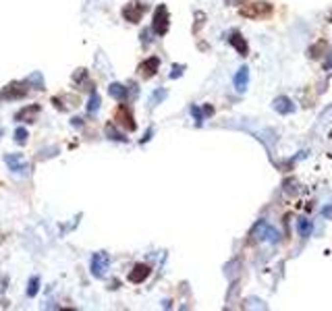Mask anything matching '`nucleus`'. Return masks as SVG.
Masks as SVG:
<instances>
[{
  "label": "nucleus",
  "instance_id": "14",
  "mask_svg": "<svg viewBox=\"0 0 332 311\" xmlns=\"http://www.w3.org/2000/svg\"><path fill=\"white\" fill-rule=\"evenodd\" d=\"M274 108H276L278 112H283V114H289V112L295 110V106L291 104L289 98H278V100H274Z\"/></svg>",
  "mask_w": 332,
  "mask_h": 311
},
{
  "label": "nucleus",
  "instance_id": "1",
  "mask_svg": "<svg viewBox=\"0 0 332 311\" xmlns=\"http://www.w3.org/2000/svg\"><path fill=\"white\" fill-rule=\"evenodd\" d=\"M168 27H170V23H168V8H166V4H160L154 11L152 31L156 33V36H166V33H168Z\"/></svg>",
  "mask_w": 332,
  "mask_h": 311
},
{
  "label": "nucleus",
  "instance_id": "16",
  "mask_svg": "<svg viewBox=\"0 0 332 311\" xmlns=\"http://www.w3.org/2000/svg\"><path fill=\"white\" fill-rule=\"evenodd\" d=\"M100 110V96L95 91H92V98H90V104H87V112L90 114H95V112Z\"/></svg>",
  "mask_w": 332,
  "mask_h": 311
},
{
  "label": "nucleus",
  "instance_id": "2",
  "mask_svg": "<svg viewBox=\"0 0 332 311\" xmlns=\"http://www.w3.org/2000/svg\"><path fill=\"white\" fill-rule=\"evenodd\" d=\"M272 13V6L268 2H249L241 8L243 17H249V19H261V17H268Z\"/></svg>",
  "mask_w": 332,
  "mask_h": 311
},
{
  "label": "nucleus",
  "instance_id": "8",
  "mask_svg": "<svg viewBox=\"0 0 332 311\" xmlns=\"http://www.w3.org/2000/svg\"><path fill=\"white\" fill-rule=\"evenodd\" d=\"M152 274V270H150V266H145V264H137L133 270H131V274H129V280L133 282V284H142L143 280H147V276Z\"/></svg>",
  "mask_w": 332,
  "mask_h": 311
},
{
  "label": "nucleus",
  "instance_id": "20",
  "mask_svg": "<svg viewBox=\"0 0 332 311\" xmlns=\"http://www.w3.org/2000/svg\"><path fill=\"white\" fill-rule=\"evenodd\" d=\"M38 289H40V278H38V276H31L29 287H27V297H36V295H38Z\"/></svg>",
  "mask_w": 332,
  "mask_h": 311
},
{
  "label": "nucleus",
  "instance_id": "18",
  "mask_svg": "<svg viewBox=\"0 0 332 311\" xmlns=\"http://www.w3.org/2000/svg\"><path fill=\"white\" fill-rule=\"evenodd\" d=\"M27 137H29V133H27V129H25V127H19V129H15V141L19 143V145L27 143Z\"/></svg>",
  "mask_w": 332,
  "mask_h": 311
},
{
  "label": "nucleus",
  "instance_id": "12",
  "mask_svg": "<svg viewBox=\"0 0 332 311\" xmlns=\"http://www.w3.org/2000/svg\"><path fill=\"white\" fill-rule=\"evenodd\" d=\"M229 42H231V44H233L235 48H237V52H239L241 56H245V54H247V42L243 40V36H241L239 31H235L233 36L229 38Z\"/></svg>",
  "mask_w": 332,
  "mask_h": 311
},
{
  "label": "nucleus",
  "instance_id": "6",
  "mask_svg": "<svg viewBox=\"0 0 332 311\" xmlns=\"http://www.w3.org/2000/svg\"><path fill=\"white\" fill-rule=\"evenodd\" d=\"M158 68H160V58L158 56H150L147 60H143V63L139 65L137 71H139V75H142L143 79H152Z\"/></svg>",
  "mask_w": 332,
  "mask_h": 311
},
{
  "label": "nucleus",
  "instance_id": "19",
  "mask_svg": "<svg viewBox=\"0 0 332 311\" xmlns=\"http://www.w3.org/2000/svg\"><path fill=\"white\" fill-rule=\"evenodd\" d=\"M297 228H299V235H301L303 239L311 235V222H309V220H299Z\"/></svg>",
  "mask_w": 332,
  "mask_h": 311
},
{
  "label": "nucleus",
  "instance_id": "10",
  "mask_svg": "<svg viewBox=\"0 0 332 311\" xmlns=\"http://www.w3.org/2000/svg\"><path fill=\"white\" fill-rule=\"evenodd\" d=\"M247 83H249V68L241 67L237 71V75H235V88H237V91H245Z\"/></svg>",
  "mask_w": 332,
  "mask_h": 311
},
{
  "label": "nucleus",
  "instance_id": "22",
  "mask_svg": "<svg viewBox=\"0 0 332 311\" xmlns=\"http://www.w3.org/2000/svg\"><path fill=\"white\" fill-rule=\"evenodd\" d=\"M183 68H185V67H183V65H174L172 67V73H170V79H177V77H181V73H183Z\"/></svg>",
  "mask_w": 332,
  "mask_h": 311
},
{
  "label": "nucleus",
  "instance_id": "7",
  "mask_svg": "<svg viewBox=\"0 0 332 311\" xmlns=\"http://www.w3.org/2000/svg\"><path fill=\"white\" fill-rule=\"evenodd\" d=\"M4 162L13 172H25L27 170V160H25L21 154H6Z\"/></svg>",
  "mask_w": 332,
  "mask_h": 311
},
{
  "label": "nucleus",
  "instance_id": "17",
  "mask_svg": "<svg viewBox=\"0 0 332 311\" xmlns=\"http://www.w3.org/2000/svg\"><path fill=\"white\" fill-rule=\"evenodd\" d=\"M106 135H108V139H115V141H127V137L125 135H120L117 129H115V125H106Z\"/></svg>",
  "mask_w": 332,
  "mask_h": 311
},
{
  "label": "nucleus",
  "instance_id": "13",
  "mask_svg": "<svg viewBox=\"0 0 332 311\" xmlns=\"http://www.w3.org/2000/svg\"><path fill=\"white\" fill-rule=\"evenodd\" d=\"M260 228H261V239H264V241H270V243H276V241H278V230H274L270 224L261 222Z\"/></svg>",
  "mask_w": 332,
  "mask_h": 311
},
{
  "label": "nucleus",
  "instance_id": "4",
  "mask_svg": "<svg viewBox=\"0 0 332 311\" xmlns=\"http://www.w3.org/2000/svg\"><path fill=\"white\" fill-rule=\"evenodd\" d=\"M115 120H117V123H119L120 127H123V129H127L129 133H131V131H135V129H137L135 120H133V114H131V110L125 106V104H123V106H119V108H117V112H115Z\"/></svg>",
  "mask_w": 332,
  "mask_h": 311
},
{
  "label": "nucleus",
  "instance_id": "11",
  "mask_svg": "<svg viewBox=\"0 0 332 311\" xmlns=\"http://www.w3.org/2000/svg\"><path fill=\"white\" fill-rule=\"evenodd\" d=\"M108 93H110V96L115 98V100L123 102V100L129 96V89L125 88L123 83H110V85H108Z\"/></svg>",
  "mask_w": 332,
  "mask_h": 311
},
{
  "label": "nucleus",
  "instance_id": "3",
  "mask_svg": "<svg viewBox=\"0 0 332 311\" xmlns=\"http://www.w3.org/2000/svg\"><path fill=\"white\" fill-rule=\"evenodd\" d=\"M145 11H147V4L135 0V2H129V4L123 8V17H125L129 23H139Z\"/></svg>",
  "mask_w": 332,
  "mask_h": 311
},
{
  "label": "nucleus",
  "instance_id": "15",
  "mask_svg": "<svg viewBox=\"0 0 332 311\" xmlns=\"http://www.w3.org/2000/svg\"><path fill=\"white\" fill-rule=\"evenodd\" d=\"M38 112H40V106H29V108H23L21 112H17V120H21V118H25V116H27V120H31V116L33 114H38Z\"/></svg>",
  "mask_w": 332,
  "mask_h": 311
},
{
  "label": "nucleus",
  "instance_id": "9",
  "mask_svg": "<svg viewBox=\"0 0 332 311\" xmlns=\"http://www.w3.org/2000/svg\"><path fill=\"white\" fill-rule=\"evenodd\" d=\"M25 93H27V88H21L19 83H11V85H6V88L0 91V98H4V100H17V98H23Z\"/></svg>",
  "mask_w": 332,
  "mask_h": 311
},
{
  "label": "nucleus",
  "instance_id": "21",
  "mask_svg": "<svg viewBox=\"0 0 332 311\" xmlns=\"http://www.w3.org/2000/svg\"><path fill=\"white\" fill-rule=\"evenodd\" d=\"M164 98H166V91H164V89H158V91H154V96H152L150 104H152V106H156V104H158V102H162Z\"/></svg>",
  "mask_w": 332,
  "mask_h": 311
},
{
  "label": "nucleus",
  "instance_id": "5",
  "mask_svg": "<svg viewBox=\"0 0 332 311\" xmlns=\"http://www.w3.org/2000/svg\"><path fill=\"white\" fill-rule=\"evenodd\" d=\"M108 253H104V251H98V253H94L92 255V274L95 276V278H102L104 272H106V267H108Z\"/></svg>",
  "mask_w": 332,
  "mask_h": 311
}]
</instances>
